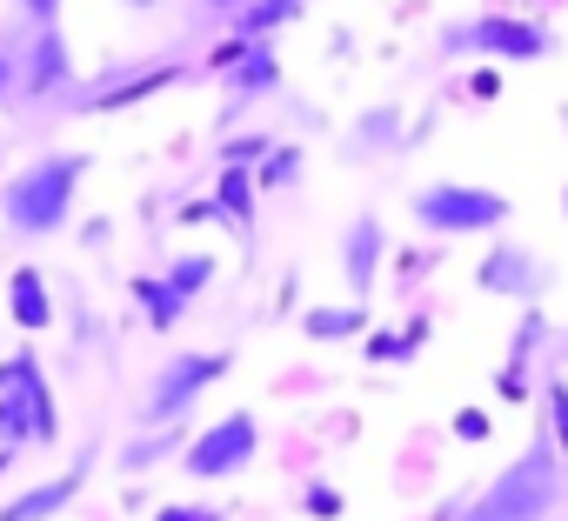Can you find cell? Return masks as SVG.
<instances>
[{"instance_id":"6da1fadb","label":"cell","mask_w":568,"mask_h":521,"mask_svg":"<svg viewBox=\"0 0 568 521\" xmlns=\"http://www.w3.org/2000/svg\"><path fill=\"white\" fill-rule=\"evenodd\" d=\"M88 167H94V154H81V147L28 161L14 181H0V221H8L21 241H54L68 227V214H74V194H81Z\"/></svg>"},{"instance_id":"7a4b0ae2","label":"cell","mask_w":568,"mask_h":521,"mask_svg":"<svg viewBox=\"0 0 568 521\" xmlns=\"http://www.w3.org/2000/svg\"><path fill=\"white\" fill-rule=\"evenodd\" d=\"M475 501H481L495 521H548V508L561 501V448L528 441Z\"/></svg>"},{"instance_id":"3957f363","label":"cell","mask_w":568,"mask_h":521,"mask_svg":"<svg viewBox=\"0 0 568 521\" xmlns=\"http://www.w3.org/2000/svg\"><path fill=\"white\" fill-rule=\"evenodd\" d=\"M408 214L428 227V234H495L508 227V194L495 187H475V181H428L408 194Z\"/></svg>"},{"instance_id":"277c9868","label":"cell","mask_w":568,"mask_h":521,"mask_svg":"<svg viewBox=\"0 0 568 521\" xmlns=\"http://www.w3.org/2000/svg\"><path fill=\"white\" fill-rule=\"evenodd\" d=\"M234 368V355L227 348H174L161 368H154V381H148V401H141V415L154 421V428H168V421H181V415H194V401L201 395H214V381Z\"/></svg>"},{"instance_id":"5b68a950","label":"cell","mask_w":568,"mask_h":521,"mask_svg":"<svg viewBox=\"0 0 568 521\" xmlns=\"http://www.w3.org/2000/svg\"><path fill=\"white\" fill-rule=\"evenodd\" d=\"M555 34L521 14H468L442 34V54H488V61H541Z\"/></svg>"},{"instance_id":"8992f818","label":"cell","mask_w":568,"mask_h":521,"mask_svg":"<svg viewBox=\"0 0 568 521\" xmlns=\"http://www.w3.org/2000/svg\"><path fill=\"white\" fill-rule=\"evenodd\" d=\"M254 454H261V421H254L247 408H234V415H221L214 428H201V435L181 448V468H187L194 481H234V474L254 468Z\"/></svg>"},{"instance_id":"52a82bcc","label":"cell","mask_w":568,"mask_h":521,"mask_svg":"<svg viewBox=\"0 0 568 521\" xmlns=\"http://www.w3.org/2000/svg\"><path fill=\"white\" fill-rule=\"evenodd\" d=\"M207 282H214V254H174L168 275H141V282H134V302H141V315H148V328L168 335V328L201 302Z\"/></svg>"},{"instance_id":"ba28073f","label":"cell","mask_w":568,"mask_h":521,"mask_svg":"<svg viewBox=\"0 0 568 521\" xmlns=\"http://www.w3.org/2000/svg\"><path fill=\"white\" fill-rule=\"evenodd\" d=\"M475 288L481 295H508V302H535L548 288V260H535L521 241H495L481 254V268H475Z\"/></svg>"},{"instance_id":"9c48e42d","label":"cell","mask_w":568,"mask_h":521,"mask_svg":"<svg viewBox=\"0 0 568 521\" xmlns=\"http://www.w3.org/2000/svg\"><path fill=\"white\" fill-rule=\"evenodd\" d=\"M88 468H94V448H88V454H74L54 481H34L28 494L0 501V521H54V514H68V508L81 501V488H88Z\"/></svg>"},{"instance_id":"30bf717a","label":"cell","mask_w":568,"mask_h":521,"mask_svg":"<svg viewBox=\"0 0 568 521\" xmlns=\"http://www.w3.org/2000/svg\"><path fill=\"white\" fill-rule=\"evenodd\" d=\"M0 381H8V388L28 401V415H34V441H61L54 381H48V368H41V355H34V348H14L8 361H0Z\"/></svg>"},{"instance_id":"8fae6325","label":"cell","mask_w":568,"mask_h":521,"mask_svg":"<svg viewBox=\"0 0 568 521\" xmlns=\"http://www.w3.org/2000/svg\"><path fill=\"white\" fill-rule=\"evenodd\" d=\"M68 88H74L68 34H61V28H34L28 61H21V94H28V101H48V94H68Z\"/></svg>"},{"instance_id":"7c38bea8","label":"cell","mask_w":568,"mask_h":521,"mask_svg":"<svg viewBox=\"0 0 568 521\" xmlns=\"http://www.w3.org/2000/svg\"><path fill=\"white\" fill-rule=\"evenodd\" d=\"M382 260H388V227H382L375 214H355L348 234H342V275H348V295H355V302L375 295Z\"/></svg>"},{"instance_id":"4fadbf2b","label":"cell","mask_w":568,"mask_h":521,"mask_svg":"<svg viewBox=\"0 0 568 521\" xmlns=\"http://www.w3.org/2000/svg\"><path fill=\"white\" fill-rule=\"evenodd\" d=\"M8 308H14V328L48 335L54 328V288H48V275L41 268H14L8 275Z\"/></svg>"},{"instance_id":"5bb4252c","label":"cell","mask_w":568,"mask_h":521,"mask_svg":"<svg viewBox=\"0 0 568 521\" xmlns=\"http://www.w3.org/2000/svg\"><path fill=\"white\" fill-rule=\"evenodd\" d=\"M274 88H281V61H274V48H267V41H247V48L234 54L227 94H234V101H261V94H274Z\"/></svg>"},{"instance_id":"9a60e30c","label":"cell","mask_w":568,"mask_h":521,"mask_svg":"<svg viewBox=\"0 0 568 521\" xmlns=\"http://www.w3.org/2000/svg\"><path fill=\"white\" fill-rule=\"evenodd\" d=\"M214 207H221V221H227L241 241H254V174H241V161H227V167L214 174Z\"/></svg>"},{"instance_id":"2e32d148","label":"cell","mask_w":568,"mask_h":521,"mask_svg":"<svg viewBox=\"0 0 568 521\" xmlns=\"http://www.w3.org/2000/svg\"><path fill=\"white\" fill-rule=\"evenodd\" d=\"M368 328V302H348V308H308L302 315V335L308 341H355Z\"/></svg>"},{"instance_id":"e0dca14e","label":"cell","mask_w":568,"mask_h":521,"mask_svg":"<svg viewBox=\"0 0 568 521\" xmlns=\"http://www.w3.org/2000/svg\"><path fill=\"white\" fill-rule=\"evenodd\" d=\"M174 428H181V421H168L161 435H141V441H128V448H121V468H128V474H148L154 461H168V454L181 448V435H174Z\"/></svg>"},{"instance_id":"ac0fdd59","label":"cell","mask_w":568,"mask_h":521,"mask_svg":"<svg viewBox=\"0 0 568 521\" xmlns=\"http://www.w3.org/2000/svg\"><path fill=\"white\" fill-rule=\"evenodd\" d=\"M295 14H302V0H254V8H241V41H261V34H274Z\"/></svg>"},{"instance_id":"d6986e66","label":"cell","mask_w":568,"mask_h":521,"mask_svg":"<svg viewBox=\"0 0 568 521\" xmlns=\"http://www.w3.org/2000/svg\"><path fill=\"white\" fill-rule=\"evenodd\" d=\"M28 441H34V415L8 381H0V448H28Z\"/></svg>"},{"instance_id":"ffe728a7","label":"cell","mask_w":568,"mask_h":521,"mask_svg":"<svg viewBox=\"0 0 568 521\" xmlns=\"http://www.w3.org/2000/svg\"><path fill=\"white\" fill-rule=\"evenodd\" d=\"M302 181V147H267L261 154V167H254V187L267 194V187H295Z\"/></svg>"},{"instance_id":"44dd1931","label":"cell","mask_w":568,"mask_h":521,"mask_svg":"<svg viewBox=\"0 0 568 521\" xmlns=\"http://www.w3.org/2000/svg\"><path fill=\"white\" fill-rule=\"evenodd\" d=\"M422 341H428V321H415V328H402V335H375V341H368V361H395V368H402V361L422 355Z\"/></svg>"},{"instance_id":"7402d4cb","label":"cell","mask_w":568,"mask_h":521,"mask_svg":"<svg viewBox=\"0 0 568 521\" xmlns=\"http://www.w3.org/2000/svg\"><path fill=\"white\" fill-rule=\"evenodd\" d=\"M168 81H181V68H148L141 81H128V88H108V94H94V108H128V101H141V94H154V88H168Z\"/></svg>"},{"instance_id":"603a6c76","label":"cell","mask_w":568,"mask_h":521,"mask_svg":"<svg viewBox=\"0 0 568 521\" xmlns=\"http://www.w3.org/2000/svg\"><path fill=\"white\" fill-rule=\"evenodd\" d=\"M302 514H315V521H335V514H342V488H328V481H308V494H302Z\"/></svg>"},{"instance_id":"cb8c5ba5","label":"cell","mask_w":568,"mask_h":521,"mask_svg":"<svg viewBox=\"0 0 568 521\" xmlns=\"http://www.w3.org/2000/svg\"><path fill=\"white\" fill-rule=\"evenodd\" d=\"M548 421H555V448L568 461V381H548Z\"/></svg>"},{"instance_id":"d4e9b609","label":"cell","mask_w":568,"mask_h":521,"mask_svg":"<svg viewBox=\"0 0 568 521\" xmlns=\"http://www.w3.org/2000/svg\"><path fill=\"white\" fill-rule=\"evenodd\" d=\"M362 127H368L362 141H375V147H395V141H402V134H395V127H402V114H395V108H375Z\"/></svg>"},{"instance_id":"484cf974","label":"cell","mask_w":568,"mask_h":521,"mask_svg":"<svg viewBox=\"0 0 568 521\" xmlns=\"http://www.w3.org/2000/svg\"><path fill=\"white\" fill-rule=\"evenodd\" d=\"M541 335H548V328H541V315H521V328H515V355H508V361H521V368H528V355L541 348Z\"/></svg>"},{"instance_id":"4316f807","label":"cell","mask_w":568,"mask_h":521,"mask_svg":"<svg viewBox=\"0 0 568 521\" xmlns=\"http://www.w3.org/2000/svg\"><path fill=\"white\" fill-rule=\"evenodd\" d=\"M28 28H61V0H14Z\"/></svg>"},{"instance_id":"83f0119b","label":"cell","mask_w":568,"mask_h":521,"mask_svg":"<svg viewBox=\"0 0 568 521\" xmlns=\"http://www.w3.org/2000/svg\"><path fill=\"white\" fill-rule=\"evenodd\" d=\"M267 147H274V134H241V141H227V147H221V161H261Z\"/></svg>"},{"instance_id":"f1b7e54d","label":"cell","mask_w":568,"mask_h":521,"mask_svg":"<svg viewBox=\"0 0 568 521\" xmlns=\"http://www.w3.org/2000/svg\"><path fill=\"white\" fill-rule=\"evenodd\" d=\"M455 435H462V441H488V415H481V408H462V415H455Z\"/></svg>"},{"instance_id":"f546056e","label":"cell","mask_w":568,"mask_h":521,"mask_svg":"<svg viewBox=\"0 0 568 521\" xmlns=\"http://www.w3.org/2000/svg\"><path fill=\"white\" fill-rule=\"evenodd\" d=\"M154 521H221V508H161Z\"/></svg>"},{"instance_id":"4dcf8cb0","label":"cell","mask_w":568,"mask_h":521,"mask_svg":"<svg viewBox=\"0 0 568 521\" xmlns=\"http://www.w3.org/2000/svg\"><path fill=\"white\" fill-rule=\"evenodd\" d=\"M14 88H21V61L0 48V94H14Z\"/></svg>"},{"instance_id":"1f68e13d","label":"cell","mask_w":568,"mask_h":521,"mask_svg":"<svg viewBox=\"0 0 568 521\" xmlns=\"http://www.w3.org/2000/svg\"><path fill=\"white\" fill-rule=\"evenodd\" d=\"M455 521H495V514H488V508H481V501H468V508H462V514H455Z\"/></svg>"},{"instance_id":"d6a6232c","label":"cell","mask_w":568,"mask_h":521,"mask_svg":"<svg viewBox=\"0 0 568 521\" xmlns=\"http://www.w3.org/2000/svg\"><path fill=\"white\" fill-rule=\"evenodd\" d=\"M14 454H21V448H0V474H8V468H14Z\"/></svg>"},{"instance_id":"836d02e7","label":"cell","mask_w":568,"mask_h":521,"mask_svg":"<svg viewBox=\"0 0 568 521\" xmlns=\"http://www.w3.org/2000/svg\"><path fill=\"white\" fill-rule=\"evenodd\" d=\"M128 8H134V14H148V8H161V0H128Z\"/></svg>"},{"instance_id":"e575fe53","label":"cell","mask_w":568,"mask_h":521,"mask_svg":"<svg viewBox=\"0 0 568 521\" xmlns=\"http://www.w3.org/2000/svg\"><path fill=\"white\" fill-rule=\"evenodd\" d=\"M201 8H221V14H227V8H234V0H201Z\"/></svg>"}]
</instances>
